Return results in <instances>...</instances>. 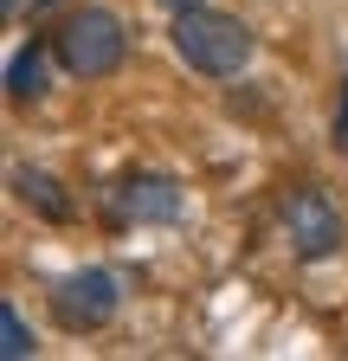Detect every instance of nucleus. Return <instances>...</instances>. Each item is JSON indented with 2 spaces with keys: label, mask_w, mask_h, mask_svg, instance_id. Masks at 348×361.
<instances>
[{
  "label": "nucleus",
  "mask_w": 348,
  "mask_h": 361,
  "mask_svg": "<svg viewBox=\"0 0 348 361\" xmlns=\"http://www.w3.org/2000/svg\"><path fill=\"white\" fill-rule=\"evenodd\" d=\"M7 97L26 104V97H46V52L39 45H20L13 65H7Z\"/></svg>",
  "instance_id": "7"
},
{
  "label": "nucleus",
  "mask_w": 348,
  "mask_h": 361,
  "mask_svg": "<svg viewBox=\"0 0 348 361\" xmlns=\"http://www.w3.org/2000/svg\"><path fill=\"white\" fill-rule=\"evenodd\" d=\"M0 7H7V13H20V0H0Z\"/></svg>",
  "instance_id": "11"
},
{
  "label": "nucleus",
  "mask_w": 348,
  "mask_h": 361,
  "mask_svg": "<svg viewBox=\"0 0 348 361\" xmlns=\"http://www.w3.org/2000/svg\"><path fill=\"white\" fill-rule=\"evenodd\" d=\"M32 7H58V0H32Z\"/></svg>",
  "instance_id": "12"
},
{
  "label": "nucleus",
  "mask_w": 348,
  "mask_h": 361,
  "mask_svg": "<svg viewBox=\"0 0 348 361\" xmlns=\"http://www.w3.org/2000/svg\"><path fill=\"white\" fill-rule=\"evenodd\" d=\"M46 297H52L58 329H104L110 316L123 310V284H116V271H104V264H84V271H71V278H58Z\"/></svg>",
  "instance_id": "3"
},
{
  "label": "nucleus",
  "mask_w": 348,
  "mask_h": 361,
  "mask_svg": "<svg viewBox=\"0 0 348 361\" xmlns=\"http://www.w3.org/2000/svg\"><path fill=\"white\" fill-rule=\"evenodd\" d=\"M110 213L116 219H181V188H174L168 174H123L116 188H110Z\"/></svg>",
  "instance_id": "5"
},
{
  "label": "nucleus",
  "mask_w": 348,
  "mask_h": 361,
  "mask_svg": "<svg viewBox=\"0 0 348 361\" xmlns=\"http://www.w3.org/2000/svg\"><path fill=\"white\" fill-rule=\"evenodd\" d=\"M284 239H290L297 258H329V252L342 245V213L329 207V194L297 188V194L284 200Z\"/></svg>",
  "instance_id": "4"
},
{
  "label": "nucleus",
  "mask_w": 348,
  "mask_h": 361,
  "mask_svg": "<svg viewBox=\"0 0 348 361\" xmlns=\"http://www.w3.org/2000/svg\"><path fill=\"white\" fill-rule=\"evenodd\" d=\"M335 142H348V97H342V110H335Z\"/></svg>",
  "instance_id": "9"
},
{
  "label": "nucleus",
  "mask_w": 348,
  "mask_h": 361,
  "mask_svg": "<svg viewBox=\"0 0 348 361\" xmlns=\"http://www.w3.org/2000/svg\"><path fill=\"white\" fill-rule=\"evenodd\" d=\"M174 52H181V65L200 71V78H239L251 65V26L232 20V13H213L200 0V7L174 13Z\"/></svg>",
  "instance_id": "1"
},
{
  "label": "nucleus",
  "mask_w": 348,
  "mask_h": 361,
  "mask_svg": "<svg viewBox=\"0 0 348 361\" xmlns=\"http://www.w3.org/2000/svg\"><path fill=\"white\" fill-rule=\"evenodd\" d=\"M0 355H7V361H26L32 355V329H26V316L13 303H0Z\"/></svg>",
  "instance_id": "8"
},
{
  "label": "nucleus",
  "mask_w": 348,
  "mask_h": 361,
  "mask_svg": "<svg viewBox=\"0 0 348 361\" xmlns=\"http://www.w3.org/2000/svg\"><path fill=\"white\" fill-rule=\"evenodd\" d=\"M52 52H58V65L71 78H110L123 65V52H129V32H123V20L110 7H77V13L58 20Z\"/></svg>",
  "instance_id": "2"
},
{
  "label": "nucleus",
  "mask_w": 348,
  "mask_h": 361,
  "mask_svg": "<svg viewBox=\"0 0 348 361\" xmlns=\"http://www.w3.org/2000/svg\"><path fill=\"white\" fill-rule=\"evenodd\" d=\"M13 194H20L26 207H39L46 219H71V200L58 194V180H52L46 168H13Z\"/></svg>",
  "instance_id": "6"
},
{
  "label": "nucleus",
  "mask_w": 348,
  "mask_h": 361,
  "mask_svg": "<svg viewBox=\"0 0 348 361\" xmlns=\"http://www.w3.org/2000/svg\"><path fill=\"white\" fill-rule=\"evenodd\" d=\"M161 7H174V13H181V7H200V0H161Z\"/></svg>",
  "instance_id": "10"
}]
</instances>
